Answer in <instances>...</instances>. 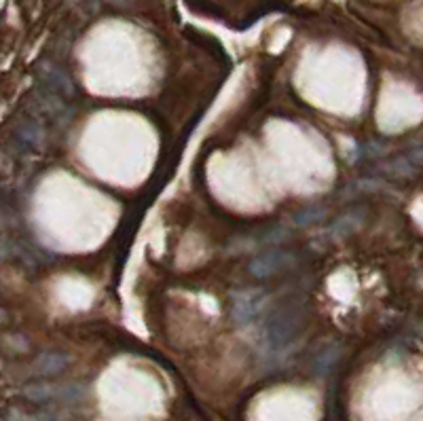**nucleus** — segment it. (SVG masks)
Here are the masks:
<instances>
[{
	"mask_svg": "<svg viewBox=\"0 0 423 421\" xmlns=\"http://www.w3.org/2000/svg\"><path fill=\"white\" fill-rule=\"evenodd\" d=\"M301 328V303L286 301L273 309L267 322V343L271 350H284L294 341Z\"/></svg>",
	"mask_w": 423,
	"mask_h": 421,
	"instance_id": "1",
	"label": "nucleus"
},
{
	"mask_svg": "<svg viewBox=\"0 0 423 421\" xmlns=\"http://www.w3.org/2000/svg\"><path fill=\"white\" fill-rule=\"evenodd\" d=\"M23 396L30 403L36 405H49V403H72L83 396V388L68 383V386H57L49 381H34L23 388Z\"/></svg>",
	"mask_w": 423,
	"mask_h": 421,
	"instance_id": "2",
	"label": "nucleus"
},
{
	"mask_svg": "<svg viewBox=\"0 0 423 421\" xmlns=\"http://www.w3.org/2000/svg\"><path fill=\"white\" fill-rule=\"evenodd\" d=\"M265 303L267 296L260 290H241L233 294V320L239 326H248L260 316Z\"/></svg>",
	"mask_w": 423,
	"mask_h": 421,
	"instance_id": "3",
	"label": "nucleus"
},
{
	"mask_svg": "<svg viewBox=\"0 0 423 421\" xmlns=\"http://www.w3.org/2000/svg\"><path fill=\"white\" fill-rule=\"evenodd\" d=\"M294 263V256L290 252H282V250H269L260 256H256L250 265V273L254 277H271L277 275L279 271H284L286 267H290Z\"/></svg>",
	"mask_w": 423,
	"mask_h": 421,
	"instance_id": "4",
	"label": "nucleus"
},
{
	"mask_svg": "<svg viewBox=\"0 0 423 421\" xmlns=\"http://www.w3.org/2000/svg\"><path fill=\"white\" fill-rule=\"evenodd\" d=\"M70 364V358L68 354L64 352H57V350H51V352H42L30 367V373L34 377H40V379H49V377H55L59 373H64Z\"/></svg>",
	"mask_w": 423,
	"mask_h": 421,
	"instance_id": "5",
	"label": "nucleus"
},
{
	"mask_svg": "<svg viewBox=\"0 0 423 421\" xmlns=\"http://www.w3.org/2000/svg\"><path fill=\"white\" fill-rule=\"evenodd\" d=\"M40 79H42V83L49 87V91L53 93V91H59V93H72V83H70V79L66 76V72L64 70H59V68H55V66H45L40 72Z\"/></svg>",
	"mask_w": 423,
	"mask_h": 421,
	"instance_id": "6",
	"label": "nucleus"
},
{
	"mask_svg": "<svg viewBox=\"0 0 423 421\" xmlns=\"http://www.w3.org/2000/svg\"><path fill=\"white\" fill-rule=\"evenodd\" d=\"M362 222H364V212H347V214H343L341 218H337V222L328 229V235L335 237V239H337V237H345V235L354 233Z\"/></svg>",
	"mask_w": 423,
	"mask_h": 421,
	"instance_id": "7",
	"label": "nucleus"
},
{
	"mask_svg": "<svg viewBox=\"0 0 423 421\" xmlns=\"http://www.w3.org/2000/svg\"><path fill=\"white\" fill-rule=\"evenodd\" d=\"M328 214V208L326 206H307L303 210H299L292 220L301 226H309V224H315V222H322Z\"/></svg>",
	"mask_w": 423,
	"mask_h": 421,
	"instance_id": "8",
	"label": "nucleus"
},
{
	"mask_svg": "<svg viewBox=\"0 0 423 421\" xmlns=\"http://www.w3.org/2000/svg\"><path fill=\"white\" fill-rule=\"evenodd\" d=\"M17 136H19V140H23V142L30 144V146H38V144L42 142V132H40V127H38L36 123H32V121L21 123V125L17 127Z\"/></svg>",
	"mask_w": 423,
	"mask_h": 421,
	"instance_id": "9",
	"label": "nucleus"
},
{
	"mask_svg": "<svg viewBox=\"0 0 423 421\" xmlns=\"http://www.w3.org/2000/svg\"><path fill=\"white\" fill-rule=\"evenodd\" d=\"M337 356H339V352H337L335 347H328L324 354L318 356V360H315V371H318V373H326V371H330V367L337 362Z\"/></svg>",
	"mask_w": 423,
	"mask_h": 421,
	"instance_id": "10",
	"label": "nucleus"
},
{
	"mask_svg": "<svg viewBox=\"0 0 423 421\" xmlns=\"http://www.w3.org/2000/svg\"><path fill=\"white\" fill-rule=\"evenodd\" d=\"M112 2H119V4H125V0H112Z\"/></svg>",
	"mask_w": 423,
	"mask_h": 421,
	"instance_id": "11",
	"label": "nucleus"
}]
</instances>
